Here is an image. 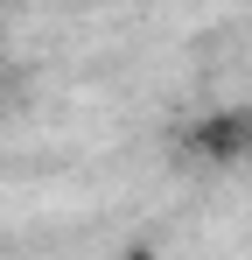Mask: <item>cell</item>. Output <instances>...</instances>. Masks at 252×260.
<instances>
[{
    "label": "cell",
    "mask_w": 252,
    "mask_h": 260,
    "mask_svg": "<svg viewBox=\"0 0 252 260\" xmlns=\"http://www.w3.org/2000/svg\"><path fill=\"white\" fill-rule=\"evenodd\" d=\"M189 155L196 162H210V169H224V162H245L252 155V113H210V120H196L189 127Z\"/></svg>",
    "instance_id": "cell-1"
}]
</instances>
